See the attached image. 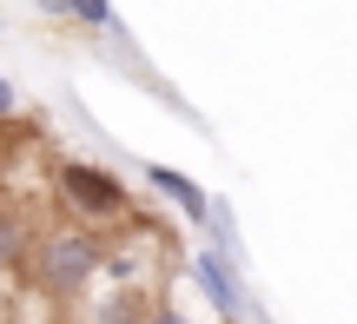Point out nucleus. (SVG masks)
Returning a JSON list of instances; mask_svg holds the SVG:
<instances>
[{
    "mask_svg": "<svg viewBox=\"0 0 357 324\" xmlns=\"http://www.w3.org/2000/svg\"><path fill=\"white\" fill-rule=\"evenodd\" d=\"M192 285H199L205 298H212V311L225 318V324H238V318H245V291H238V272H231V265L218 259L212 245H199V252H192Z\"/></svg>",
    "mask_w": 357,
    "mask_h": 324,
    "instance_id": "obj_3",
    "label": "nucleus"
},
{
    "mask_svg": "<svg viewBox=\"0 0 357 324\" xmlns=\"http://www.w3.org/2000/svg\"><path fill=\"white\" fill-rule=\"evenodd\" d=\"M146 185H153L159 199H172V206L185 212L192 225H212V199H205L199 185L185 179V172H172V166H146Z\"/></svg>",
    "mask_w": 357,
    "mask_h": 324,
    "instance_id": "obj_5",
    "label": "nucleus"
},
{
    "mask_svg": "<svg viewBox=\"0 0 357 324\" xmlns=\"http://www.w3.org/2000/svg\"><path fill=\"white\" fill-rule=\"evenodd\" d=\"M26 259H33V232L20 212L0 206V272H26Z\"/></svg>",
    "mask_w": 357,
    "mask_h": 324,
    "instance_id": "obj_6",
    "label": "nucleus"
},
{
    "mask_svg": "<svg viewBox=\"0 0 357 324\" xmlns=\"http://www.w3.org/2000/svg\"><path fill=\"white\" fill-rule=\"evenodd\" d=\"M146 324H185V318H178V311H166V304H159V311L146 318Z\"/></svg>",
    "mask_w": 357,
    "mask_h": 324,
    "instance_id": "obj_8",
    "label": "nucleus"
},
{
    "mask_svg": "<svg viewBox=\"0 0 357 324\" xmlns=\"http://www.w3.org/2000/svg\"><path fill=\"white\" fill-rule=\"evenodd\" d=\"M13 113H20V86H13V79H0V126H7Z\"/></svg>",
    "mask_w": 357,
    "mask_h": 324,
    "instance_id": "obj_7",
    "label": "nucleus"
},
{
    "mask_svg": "<svg viewBox=\"0 0 357 324\" xmlns=\"http://www.w3.org/2000/svg\"><path fill=\"white\" fill-rule=\"evenodd\" d=\"M159 311V298L146 285H119L113 298H93V304H79V324H146Z\"/></svg>",
    "mask_w": 357,
    "mask_h": 324,
    "instance_id": "obj_4",
    "label": "nucleus"
},
{
    "mask_svg": "<svg viewBox=\"0 0 357 324\" xmlns=\"http://www.w3.org/2000/svg\"><path fill=\"white\" fill-rule=\"evenodd\" d=\"M106 278V238L86 225H47L33 232V259H26V285L47 304H86V291Z\"/></svg>",
    "mask_w": 357,
    "mask_h": 324,
    "instance_id": "obj_1",
    "label": "nucleus"
},
{
    "mask_svg": "<svg viewBox=\"0 0 357 324\" xmlns=\"http://www.w3.org/2000/svg\"><path fill=\"white\" fill-rule=\"evenodd\" d=\"M53 192H60V206L73 212V225H126L132 219V192L113 179V172H100L93 159H60V172H53Z\"/></svg>",
    "mask_w": 357,
    "mask_h": 324,
    "instance_id": "obj_2",
    "label": "nucleus"
}]
</instances>
